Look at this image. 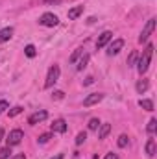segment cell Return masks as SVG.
I'll use <instances>...</instances> for the list:
<instances>
[{"instance_id":"6da1fadb","label":"cell","mask_w":157,"mask_h":159,"mask_svg":"<svg viewBox=\"0 0 157 159\" xmlns=\"http://www.w3.org/2000/svg\"><path fill=\"white\" fill-rule=\"evenodd\" d=\"M152 56H154V44L152 43H148V46L144 48V52L139 56V59H137V70H139V74H144L146 70H148V67H150V61H152Z\"/></svg>"},{"instance_id":"7a4b0ae2","label":"cell","mask_w":157,"mask_h":159,"mask_svg":"<svg viewBox=\"0 0 157 159\" xmlns=\"http://www.w3.org/2000/svg\"><path fill=\"white\" fill-rule=\"evenodd\" d=\"M59 74H61V69H59V65H52L50 69H48V74H46V81H44V87L46 89H50V87H54V83L59 80Z\"/></svg>"},{"instance_id":"3957f363","label":"cell","mask_w":157,"mask_h":159,"mask_svg":"<svg viewBox=\"0 0 157 159\" xmlns=\"http://www.w3.org/2000/svg\"><path fill=\"white\" fill-rule=\"evenodd\" d=\"M39 24L41 26H46V28H54V26L59 24V19H57V15L48 11V13H43L39 17Z\"/></svg>"},{"instance_id":"277c9868","label":"cell","mask_w":157,"mask_h":159,"mask_svg":"<svg viewBox=\"0 0 157 159\" xmlns=\"http://www.w3.org/2000/svg\"><path fill=\"white\" fill-rule=\"evenodd\" d=\"M22 139H24V131L19 129V128H15V129L9 131V135H7L6 141H7V146H17V144L22 143Z\"/></svg>"},{"instance_id":"5b68a950","label":"cell","mask_w":157,"mask_h":159,"mask_svg":"<svg viewBox=\"0 0 157 159\" xmlns=\"http://www.w3.org/2000/svg\"><path fill=\"white\" fill-rule=\"evenodd\" d=\"M154 30H155V19H150L146 22V26L142 28L141 35H139V43H146V41L150 39V35L154 34Z\"/></svg>"},{"instance_id":"8992f818","label":"cell","mask_w":157,"mask_h":159,"mask_svg":"<svg viewBox=\"0 0 157 159\" xmlns=\"http://www.w3.org/2000/svg\"><path fill=\"white\" fill-rule=\"evenodd\" d=\"M102 100H104V94H102V93H92V94L85 96L83 106H85V107H91V106H96V104L102 102Z\"/></svg>"},{"instance_id":"52a82bcc","label":"cell","mask_w":157,"mask_h":159,"mask_svg":"<svg viewBox=\"0 0 157 159\" xmlns=\"http://www.w3.org/2000/svg\"><path fill=\"white\" fill-rule=\"evenodd\" d=\"M122 48H124V39L111 41V43H109V46H107V56H117Z\"/></svg>"},{"instance_id":"ba28073f","label":"cell","mask_w":157,"mask_h":159,"mask_svg":"<svg viewBox=\"0 0 157 159\" xmlns=\"http://www.w3.org/2000/svg\"><path fill=\"white\" fill-rule=\"evenodd\" d=\"M111 39H113V34H111L109 30L102 32L100 37H98V41H96V48H104V46H107V44L111 43Z\"/></svg>"},{"instance_id":"9c48e42d","label":"cell","mask_w":157,"mask_h":159,"mask_svg":"<svg viewBox=\"0 0 157 159\" xmlns=\"http://www.w3.org/2000/svg\"><path fill=\"white\" fill-rule=\"evenodd\" d=\"M48 119V113L44 111V109H41V111H35L34 115H30V119H28V124H32V126H35V124H39L43 120Z\"/></svg>"},{"instance_id":"30bf717a","label":"cell","mask_w":157,"mask_h":159,"mask_svg":"<svg viewBox=\"0 0 157 159\" xmlns=\"http://www.w3.org/2000/svg\"><path fill=\"white\" fill-rule=\"evenodd\" d=\"M67 122H65V119H57L54 120V124H52V133H65L67 131Z\"/></svg>"},{"instance_id":"8fae6325","label":"cell","mask_w":157,"mask_h":159,"mask_svg":"<svg viewBox=\"0 0 157 159\" xmlns=\"http://www.w3.org/2000/svg\"><path fill=\"white\" fill-rule=\"evenodd\" d=\"M13 37V28L11 26H7V28H2L0 30V44L2 43H6V41H9Z\"/></svg>"},{"instance_id":"7c38bea8","label":"cell","mask_w":157,"mask_h":159,"mask_svg":"<svg viewBox=\"0 0 157 159\" xmlns=\"http://www.w3.org/2000/svg\"><path fill=\"white\" fill-rule=\"evenodd\" d=\"M81 13H83V6H74L72 9H69V19L70 20H76Z\"/></svg>"},{"instance_id":"4fadbf2b","label":"cell","mask_w":157,"mask_h":159,"mask_svg":"<svg viewBox=\"0 0 157 159\" xmlns=\"http://www.w3.org/2000/svg\"><path fill=\"white\" fill-rule=\"evenodd\" d=\"M111 131V124H100V129H98V139H105Z\"/></svg>"},{"instance_id":"5bb4252c","label":"cell","mask_w":157,"mask_h":159,"mask_svg":"<svg viewBox=\"0 0 157 159\" xmlns=\"http://www.w3.org/2000/svg\"><path fill=\"white\" fill-rule=\"evenodd\" d=\"M148 87H150V81H148V80H139V81H137V93H141V94H142V93H146V91H148Z\"/></svg>"},{"instance_id":"9a60e30c","label":"cell","mask_w":157,"mask_h":159,"mask_svg":"<svg viewBox=\"0 0 157 159\" xmlns=\"http://www.w3.org/2000/svg\"><path fill=\"white\" fill-rule=\"evenodd\" d=\"M146 154H148V157L155 156V141L154 139H148V143H146Z\"/></svg>"},{"instance_id":"2e32d148","label":"cell","mask_w":157,"mask_h":159,"mask_svg":"<svg viewBox=\"0 0 157 159\" xmlns=\"http://www.w3.org/2000/svg\"><path fill=\"white\" fill-rule=\"evenodd\" d=\"M76 63H78V65H76V70H83V69L87 67V63H89V54H83Z\"/></svg>"},{"instance_id":"e0dca14e","label":"cell","mask_w":157,"mask_h":159,"mask_svg":"<svg viewBox=\"0 0 157 159\" xmlns=\"http://www.w3.org/2000/svg\"><path fill=\"white\" fill-rule=\"evenodd\" d=\"M139 106H141L144 111H154V102H152V100H139Z\"/></svg>"},{"instance_id":"ac0fdd59","label":"cell","mask_w":157,"mask_h":159,"mask_svg":"<svg viewBox=\"0 0 157 159\" xmlns=\"http://www.w3.org/2000/svg\"><path fill=\"white\" fill-rule=\"evenodd\" d=\"M83 54H85V52H83V48H76V50L72 52V56L69 57V61H70V63H76V61H78Z\"/></svg>"},{"instance_id":"d6986e66","label":"cell","mask_w":157,"mask_h":159,"mask_svg":"<svg viewBox=\"0 0 157 159\" xmlns=\"http://www.w3.org/2000/svg\"><path fill=\"white\" fill-rule=\"evenodd\" d=\"M137 57H139V54H137V50H133L129 54V57H128V67H135L137 65Z\"/></svg>"},{"instance_id":"ffe728a7","label":"cell","mask_w":157,"mask_h":159,"mask_svg":"<svg viewBox=\"0 0 157 159\" xmlns=\"http://www.w3.org/2000/svg\"><path fill=\"white\" fill-rule=\"evenodd\" d=\"M9 157H11V146L0 148V159H9Z\"/></svg>"},{"instance_id":"44dd1931","label":"cell","mask_w":157,"mask_h":159,"mask_svg":"<svg viewBox=\"0 0 157 159\" xmlns=\"http://www.w3.org/2000/svg\"><path fill=\"white\" fill-rule=\"evenodd\" d=\"M155 128H157V120L155 119H150L148 126H146V131H148L150 135H154V133H155Z\"/></svg>"},{"instance_id":"7402d4cb","label":"cell","mask_w":157,"mask_h":159,"mask_svg":"<svg viewBox=\"0 0 157 159\" xmlns=\"http://www.w3.org/2000/svg\"><path fill=\"white\" fill-rule=\"evenodd\" d=\"M24 54H26L28 57H35V54H37V50H35V46H34V44H28V46L24 48Z\"/></svg>"},{"instance_id":"603a6c76","label":"cell","mask_w":157,"mask_h":159,"mask_svg":"<svg viewBox=\"0 0 157 159\" xmlns=\"http://www.w3.org/2000/svg\"><path fill=\"white\" fill-rule=\"evenodd\" d=\"M128 143H129V137H128V135H120V137H118V141H117V144L120 146V148H126V146H128Z\"/></svg>"},{"instance_id":"cb8c5ba5","label":"cell","mask_w":157,"mask_h":159,"mask_svg":"<svg viewBox=\"0 0 157 159\" xmlns=\"http://www.w3.org/2000/svg\"><path fill=\"white\" fill-rule=\"evenodd\" d=\"M22 111H24V109H22V107H20V106H15V107H13V109H9V111H7V115H9V117H11V119H13V117H17V115H20V113H22Z\"/></svg>"},{"instance_id":"d4e9b609","label":"cell","mask_w":157,"mask_h":159,"mask_svg":"<svg viewBox=\"0 0 157 159\" xmlns=\"http://www.w3.org/2000/svg\"><path fill=\"white\" fill-rule=\"evenodd\" d=\"M85 141H87V133H85V131H79L78 135H76V144H83V143H85Z\"/></svg>"},{"instance_id":"484cf974","label":"cell","mask_w":157,"mask_h":159,"mask_svg":"<svg viewBox=\"0 0 157 159\" xmlns=\"http://www.w3.org/2000/svg\"><path fill=\"white\" fill-rule=\"evenodd\" d=\"M100 124H102V122H100L98 119H91L89 120V129H98Z\"/></svg>"},{"instance_id":"4316f807","label":"cell","mask_w":157,"mask_h":159,"mask_svg":"<svg viewBox=\"0 0 157 159\" xmlns=\"http://www.w3.org/2000/svg\"><path fill=\"white\" fill-rule=\"evenodd\" d=\"M50 137H52V133H43L39 139H37V143H39V144H46V143L50 141Z\"/></svg>"},{"instance_id":"83f0119b","label":"cell","mask_w":157,"mask_h":159,"mask_svg":"<svg viewBox=\"0 0 157 159\" xmlns=\"http://www.w3.org/2000/svg\"><path fill=\"white\" fill-rule=\"evenodd\" d=\"M9 107V104H7V100H0V113H4L6 109Z\"/></svg>"},{"instance_id":"f1b7e54d","label":"cell","mask_w":157,"mask_h":159,"mask_svg":"<svg viewBox=\"0 0 157 159\" xmlns=\"http://www.w3.org/2000/svg\"><path fill=\"white\" fill-rule=\"evenodd\" d=\"M52 96H54V98H56V100H61V98H63V96H65V93H63V91H56V93H54V94H52Z\"/></svg>"},{"instance_id":"f546056e","label":"cell","mask_w":157,"mask_h":159,"mask_svg":"<svg viewBox=\"0 0 157 159\" xmlns=\"http://www.w3.org/2000/svg\"><path fill=\"white\" fill-rule=\"evenodd\" d=\"M104 159H118L117 154H113V152H109V154H105V157Z\"/></svg>"},{"instance_id":"4dcf8cb0","label":"cell","mask_w":157,"mask_h":159,"mask_svg":"<svg viewBox=\"0 0 157 159\" xmlns=\"http://www.w3.org/2000/svg\"><path fill=\"white\" fill-rule=\"evenodd\" d=\"M9 159H26V156L24 154H17V156H11Z\"/></svg>"},{"instance_id":"1f68e13d","label":"cell","mask_w":157,"mask_h":159,"mask_svg":"<svg viewBox=\"0 0 157 159\" xmlns=\"http://www.w3.org/2000/svg\"><path fill=\"white\" fill-rule=\"evenodd\" d=\"M61 0H44V4H59Z\"/></svg>"},{"instance_id":"d6a6232c","label":"cell","mask_w":157,"mask_h":159,"mask_svg":"<svg viewBox=\"0 0 157 159\" xmlns=\"http://www.w3.org/2000/svg\"><path fill=\"white\" fill-rule=\"evenodd\" d=\"M92 81H94V80L91 78V76H89V78L85 80V85H91V83H92Z\"/></svg>"},{"instance_id":"836d02e7","label":"cell","mask_w":157,"mask_h":159,"mask_svg":"<svg viewBox=\"0 0 157 159\" xmlns=\"http://www.w3.org/2000/svg\"><path fill=\"white\" fill-rule=\"evenodd\" d=\"M52 159H65V156H63V154H57L56 157H52Z\"/></svg>"},{"instance_id":"e575fe53","label":"cell","mask_w":157,"mask_h":159,"mask_svg":"<svg viewBox=\"0 0 157 159\" xmlns=\"http://www.w3.org/2000/svg\"><path fill=\"white\" fill-rule=\"evenodd\" d=\"M4 135H6V131H4V129H0V141L4 139Z\"/></svg>"}]
</instances>
